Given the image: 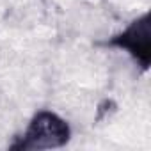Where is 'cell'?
Segmentation results:
<instances>
[{"label": "cell", "instance_id": "7a4b0ae2", "mask_svg": "<svg viewBox=\"0 0 151 151\" xmlns=\"http://www.w3.org/2000/svg\"><path fill=\"white\" fill-rule=\"evenodd\" d=\"M147 16H142L140 20L133 22L126 32L121 36V39L117 41L119 46H124L126 50H130L146 68L147 64V57H149V23H147Z\"/></svg>", "mask_w": 151, "mask_h": 151}, {"label": "cell", "instance_id": "6da1fadb", "mask_svg": "<svg viewBox=\"0 0 151 151\" xmlns=\"http://www.w3.org/2000/svg\"><path fill=\"white\" fill-rule=\"evenodd\" d=\"M69 139V126L57 114L43 110L30 121L23 140L18 144L22 149H50L66 144Z\"/></svg>", "mask_w": 151, "mask_h": 151}]
</instances>
